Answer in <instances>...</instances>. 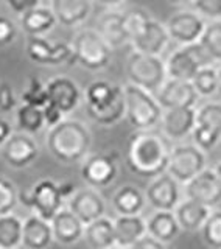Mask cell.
I'll use <instances>...</instances> for the list:
<instances>
[{"label": "cell", "mask_w": 221, "mask_h": 249, "mask_svg": "<svg viewBox=\"0 0 221 249\" xmlns=\"http://www.w3.org/2000/svg\"><path fill=\"white\" fill-rule=\"evenodd\" d=\"M19 202V193L16 185L3 176H0V216L13 213Z\"/></svg>", "instance_id": "74e56055"}, {"label": "cell", "mask_w": 221, "mask_h": 249, "mask_svg": "<svg viewBox=\"0 0 221 249\" xmlns=\"http://www.w3.org/2000/svg\"><path fill=\"white\" fill-rule=\"evenodd\" d=\"M215 173H217V176H218V179H220V182H221V162L217 165V168H215Z\"/></svg>", "instance_id": "f907efd6"}, {"label": "cell", "mask_w": 221, "mask_h": 249, "mask_svg": "<svg viewBox=\"0 0 221 249\" xmlns=\"http://www.w3.org/2000/svg\"><path fill=\"white\" fill-rule=\"evenodd\" d=\"M192 84L200 97H212L218 92V70L212 66H206L198 70L193 76Z\"/></svg>", "instance_id": "e575fe53"}, {"label": "cell", "mask_w": 221, "mask_h": 249, "mask_svg": "<svg viewBox=\"0 0 221 249\" xmlns=\"http://www.w3.org/2000/svg\"><path fill=\"white\" fill-rule=\"evenodd\" d=\"M42 112H44V122L49 128H55L56 124H59L64 120V114L56 106H53L50 103H47V106L42 107Z\"/></svg>", "instance_id": "ee69618b"}, {"label": "cell", "mask_w": 221, "mask_h": 249, "mask_svg": "<svg viewBox=\"0 0 221 249\" xmlns=\"http://www.w3.org/2000/svg\"><path fill=\"white\" fill-rule=\"evenodd\" d=\"M201 232L209 249H221V210H212Z\"/></svg>", "instance_id": "d590c367"}, {"label": "cell", "mask_w": 221, "mask_h": 249, "mask_svg": "<svg viewBox=\"0 0 221 249\" xmlns=\"http://www.w3.org/2000/svg\"><path fill=\"white\" fill-rule=\"evenodd\" d=\"M56 18L50 8L37 6L20 16V27L28 36H42L56 25Z\"/></svg>", "instance_id": "4dcf8cb0"}, {"label": "cell", "mask_w": 221, "mask_h": 249, "mask_svg": "<svg viewBox=\"0 0 221 249\" xmlns=\"http://www.w3.org/2000/svg\"><path fill=\"white\" fill-rule=\"evenodd\" d=\"M165 28L173 41L183 45H192L200 41L204 28H206V22L196 13L181 11L171 16L165 23Z\"/></svg>", "instance_id": "4fadbf2b"}, {"label": "cell", "mask_w": 221, "mask_h": 249, "mask_svg": "<svg viewBox=\"0 0 221 249\" xmlns=\"http://www.w3.org/2000/svg\"><path fill=\"white\" fill-rule=\"evenodd\" d=\"M212 212V209L206 207L201 202H196L193 199H183L175 209V216L179 223V228L188 231V232H195V231H201L204 223L207 221V218Z\"/></svg>", "instance_id": "4316f807"}, {"label": "cell", "mask_w": 221, "mask_h": 249, "mask_svg": "<svg viewBox=\"0 0 221 249\" xmlns=\"http://www.w3.org/2000/svg\"><path fill=\"white\" fill-rule=\"evenodd\" d=\"M162 134L170 142L183 140L192 134L196 126V107H178L167 109L161 119Z\"/></svg>", "instance_id": "ffe728a7"}, {"label": "cell", "mask_w": 221, "mask_h": 249, "mask_svg": "<svg viewBox=\"0 0 221 249\" xmlns=\"http://www.w3.org/2000/svg\"><path fill=\"white\" fill-rule=\"evenodd\" d=\"M50 10L61 25L76 27L91 16L92 0H52Z\"/></svg>", "instance_id": "603a6c76"}, {"label": "cell", "mask_w": 221, "mask_h": 249, "mask_svg": "<svg viewBox=\"0 0 221 249\" xmlns=\"http://www.w3.org/2000/svg\"><path fill=\"white\" fill-rule=\"evenodd\" d=\"M118 156L112 153L89 154L83 160L81 178L92 189H103L110 185L118 173Z\"/></svg>", "instance_id": "8fae6325"}, {"label": "cell", "mask_w": 221, "mask_h": 249, "mask_svg": "<svg viewBox=\"0 0 221 249\" xmlns=\"http://www.w3.org/2000/svg\"><path fill=\"white\" fill-rule=\"evenodd\" d=\"M16 37V27L11 19L0 16V47L11 44Z\"/></svg>", "instance_id": "b9f144b4"}, {"label": "cell", "mask_w": 221, "mask_h": 249, "mask_svg": "<svg viewBox=\"0 0 221 249\" xmlns=\"http://www.w3.org/2000/svg\"><path fill=\"white\" fill-rule=\"evenodd\" d=\"M128 249H167L165 248L164 243H161V241H157L154 240L153 237H149L148 233L144 237V238H140L139 241H136L131 248Z\"/></svg>", "instance_id": "f6af8a7d"}, {"label": "cell", "mask_w": 221, "mask_h": 249, "mask_svg": "<svg viewBox=\"0 0 221 249\" xmlns=\"http://www.w3.org/2000/svg\"><path fill=\"white\" fill-rule=\"evenodd\" d=\"M110 249H120V248H117V246H114V248H110Z\"/></svg>", "instance_id": "f5cc1de1"}, {"label": "cell", "mask_w": 221, "mask_h": 249, "mask_svg": "<svg viewBox=\"0 0 221 249\" xmlns=\"http://www.w3.org/2000/svg\"><path fill=\"white\" fill-rule=\"evenodd\" d=\"M185 198L201 202L214 210L221 202V182L215 170L206 168L185 184Z\"/></svg>", "instance_id": "5bb4252c"}, {"label": "cell", "mask_w": 221, "mask_h": 249, "mask_svg": "<svg viewBox=\"0 0 221 249\" xmlns=\"http://www.w3.org/2000/svg\"><path fill=\"white\" fill-rule=\"evenodd\" d=\"M126 75L129 84L137 86L149 93L159 92L167 81V69L161 56L132 52L126 62Z\"/></svg>", "instance_id": "5b68a950"}, {"label": "cell", "mask_w": 221, "mask_h": 249, "mask_svg": "<svg viewBox=\"0 0 221 249\" xmlns=\"http://www.w3.org/2000/svg\"><path fill=\"white\" fill-rule=\"evenodd\" d=\"M147 196L142 193L140 189L134 185H123L120 187L112 196V207L118 213V216H129V215H140L145 209Z\"/></svg>", "instance_id": "f1b7e54d"}, {"label": "cell", "mask_w": 221, "mask_h": 249, "mask_svg": "<svg viewBox=\"0 0 221 249\" xmlns=\"http://www.w3.org/2000/svg\"><path fill=\"white\" fill-rule=\"evenodd\" d=\"M27 53L31 61L42 66H59L72 61V45L52 44L42 36H30Z\"/></svg>", "instance_id": "2e32d148"}, {"label": "cell", "mask_w": 221, "mask_h": 249, "mask_svg": "<svg viewBox=\"0 0 221 249\" xmlns=\"http://www.w3.org/2000/svg\"><path fill=\"white\" fill-rule=\"evenodd\" d=\"M209 54L203 50V47L196 42L192 45H184L173 52L167 62H165V69H167L168 80H179V81H190L193 76L198 73V70L210 66Z\"/></svg>", "instance_id": "52a82bcc"}, {"label": "cell", "mask_w": 221, "mask_h": 249, "mask_svg": "<svg viewBox=\"0 0 221 249\" xmlns=\"http://www.w3.org/2000/svg\"><path fill=\"white\" fill-rule=\"evenodd\" d=\"M22 101L23 105L35 106V107H44L49 103V95H47V88L45 84L39 78H30L27 84V89L22 93Z\"/></svg>", "instance_id": "8d00e7d4"}, {"label": "cell", "mask_w": 221, "mask_h": 249, "mask_svg": "<svg viewBox=\"0 0 221 249\" xmlns=\"http://www.w3.org/2000/svg\"><path fill=\"white\" fill-rule=\"evenodd\" d=\"M59 192H61V196L62 198H72L75 195V185L74 184H61L59 185Z\"/></svg>", "instance_id": "7dc6e473"}, {"label": "cell", "mask_w": 221, "mask_h": 249, "mask_svg": "<svg viewBox=\"0 0 221 249\" xmlns=\"http://www.w3.org/2000/svg\"><path fill=\"white\" fill-rule=\"evenodd\" d=\"M207 168V159L204 151L195 145L173 146L167 173L179 184L190 182L201 171Z\"/></svg>", "instance_id": "ba28073f"}, {"label": "cell", "mask_w": 221, "mask_h": 249, "mask_svg": "<svg viewBox=\"0 0 221 249\" xmlns=\"http://www.w3.org/2000/svg\"><path fill=\"white\" fill-rule=\"evenodd\" d=\"M147 233V220L142 215L117 216L114 220L115 246L120 249L131 248Z\"/></svg>", "instance_id": "d4e9b609"}, {"label": "cell", "mask_w": 221, "mask_h": 249, "mask_svg": "<svg viewBox=\"0 0 221 249\" xmlns=\"http://www.w3.org/2000/svg\"><path fill=\"white\" fill-rule=\"evenodd\" d=\"M198 92L195 90L190 81L167 80L157 92V103L162 109H178V107H195L198 103Z\"/></svg>", "instance_id": "e0dca14e"}, {"label": "cell", "mask_w": 221, "mask_h": 249, "mask_svg": "<svg viewBox=\"0 0 221 249\" xmlns=\"http://www.w3.org/2000/svg\"><path fill=\"white\" fill-rule=\"evenodd\" d=\"M193 142L201 151L212 150L221 140V105L207 103L196 109V126Z\"/></svg>", "instance_id": "30bf717a"}, {"label": "cell", "mask_w": 221, "mask_h": 249, "mask_svg": "<svg viewBox=\"0 0 221 249\" xmlns=\"http://www.w3.org/2000/svg\"><path fill=\"white\" fill-rule=\"evenodd\" d=\"M149 20H151V18L144 10H132L125 14V28L126 33H128L129 42H132L134 39H137L144 33Z\"/></svg>", "instance_id": "f35d334b"}, {"label": "cell", "mask_w": 221, "mask_h": 249, "mask_svg": "<svg viewBox=\"0 0 221 249\" xmlns=\"http://www.w3.org/2000/svg\"><path fill=\"white\" fill-rule=\"evenodd\" d=\"M218 92L221 93V69H218Z\"/></svg>", "instance_id": "816d5d0a"}, {"label": "cell", "mask_w": 221, "mask_h": 249, "mask_svg": "<svg viewBox=\"0 0 221 249\" xmlns=\"http://www.w3.org/2000/svg\"><path fill=\"white\" fill-rule=\"evenodd\" d=\"M198 44L212 61H221V20H212L207 23Z\"/></svg>", "instance_id": "836d02e7"}, {"label": "cell", "mask_w": 221, "mask_h": 249, "mask_svg": "<svg viewBox=\"0 0 221 249\" xmlns=\"http://www.w3.org/2000/svg\"><path fill=\"white\" fill-rule=\"evenodd\" d=\"M52 231H53V238L58 243L70 246L76 245L78 241L84 238V229L86 226L83 221L74 215L69 209H62L56 213V216L50 221Z\"/></svg>", "instance_id": "44dd1931"}, {"label": "cell", "mask_w": 221, "mask_h": 249, "mask_svg": "<svg viewBox=\"0 0 221 249\" xmlns=\"http://www.w3.org/2000/svg\"><path fill=\"white\" fill-rule=\"evenodd\" d=\"M92 134L88 126L74 119H64L47 134V148L55 159L64 163L81 162L89 156Z\"/></svg>", "instance_id": "7a4b0ae2"}, {"label": "cell", "mask_w": 221, "mask_h": 249, "mask_svg": "<svg viewBox=\"0 0 221 249\" xmlns=\"http://www.w3.org/2000/svg\"><path fill=\"white\" fill-rule=\"evenodd\" d=\"M18 105V100L14 95V89L11 84L0 83V111L10 112Z\"/></svg>", "instance_id": "60d3db41"}, {"label": "cell", "mask_w": 221, "mask_h": 249, "mask_svg": "<svg viewBox=\"0 0 221 249\" xmlns=\"http://www.w3.org/2000/svg\"><path fill=\"white\" fill-rule=\"evenodd\" d=\"M123 95L126 106L125 117L136 131L153 129L161 123L164 111L153 93L128 83L123 88Z\"/></svg>", "instance_id": "277c9868"}, {"label": "cell", "mask_w": 221, "mask_h": 249, "mask_svg": "<svg viewBox=\"0 0 221 249\" xmlns=\"http://www.w3.org/2000/svg\"><path fill=\"white\" fill-rule=\"evenodd\" d=\"M110 56L112 49L97 33V30H81L74 37L72 61L78 62L81 67L88 70H101L109 64Z\"/></svg>", "instance_id": "8992f818"}, {"label": "cell", "mask_w": 221, "mask_h": 249, "mask_svg": "<svg viewBox=\"0 0 221 249\" xmlns=\"http://www.w3.org/2000/svg\"><path fill=\"white\" fill-rule=\"evenodd\" d=\"M173 145L162 132L148 129L136 131L129 137L126 165L134 175L154 179L167 173Z\"/></svg>", "instance_id": "6da1fadb"}, {"label": "cell", "mask_w": 221, "mask_h": 249, "mask_svg": "<svg viewBox=\"0 0 221 249\" xmlns=\"http://www.w3.org/2000/svg\"><path fill=\"white\" fill-rule=\"evenodd\" d=\"M23 220L10 213L0 216V249H18L22 245Z\"/></svg>", "instance_id": "1f68e13d"}, {"label": "cell", "mask_w": 221, "mask_h": 249, "mask_svg": "<svg viewBox=\"0 0 221 249\" xmlns=\"http://www.w3.org/2000/svg\"><path fill=\"white\" fill-rule=\"evenodd\" d=\"M86 112L89 119L101 126H112L125 117L123 88L109 81H93L84 92Z\"/></svg>", "instance_id": "3957f363"}, {"label": "cell", "mask_w": 221, "mask_h": 249, "mask_svg": "<svg viewBox=\"0 0 221 249\" xmlns=\"http://www.w3.org/2000/svg\"><path fill=\"white\" fill-rule=\"evenodd\" d=\"M84 240L91 249H110L115 246L114 221L108 216H101L98 220L86 224Z\"/></svg>", "instance_id": "f546056e"}, {"label": "cell", "mask_w": 221, "mask_h": 249, "mask_svg": "<svg viewBox=\"0 0 221 249\" xmlns=\"http://www.w3.org/2000/svg\"><path fill=\"white\" fill-rule=\"evenodd\" d=\"M13 136V131H11V124L8 123L5 119L0 117V148L5 145V142L8 139Z\"/></svg>", "instance_id": "bcb514c9"}, {"label": "cell", "mask_w": 221, "mask_h": 249, "mask_svg": "<svg viewBox=\"0 0 221 249\" xmlns=\"http://www.w3.org/2000/svg\"><path fill=\"white\" fill-rule=\"evenodd\" d=\"M168 42H170V36L165 25L151 19L148 22L144 33L137 39H134L131 44L134 47V52L161 56V53L165 50V47L168 45Z\"/></svg>", "instance_id": "cb8c5ba5"}, {"label": "cell", "mask_w": 221, "mask_h": 249, "mask_svg": "<svg viewBox=\"0 0 221 249\" xmlns=\"http://www.w3.org/2000/svg\"><path fill=\"white\" fill-rule=\"evenodd\" d=\"M16 120H18L19 129L25 132V134H36V132H39L45 126L42 109L28 105H22L18 109Z\"/></svg>", "instance_id": "d6a6232c"}, {"label": "cell", "mask_w": 221, "mask_h": 249, "mask_svg": "<svg viewBox=\"0 0 221 249\" xmlns=\"http://www.w3.org/2000/svg\"><path fill=\"white\" fill-rule=\"evenodd\" d=\"M195 10L210 20L221 19V0H193Z\"/></svg>", "instance_id": "ab89813d"}, {"label": "cell", "mask_w": 221, "mask_h": 249, "mask_svg": "<svg viewBox=\"0 0 221 249\" xmlns=\"http://www.w3.org/2000/svg\"><path fill=\"white\" fill-rule=\"evenodd\" d=\"M2 158L13 168H25L33 163L39 156V146L36 140L25 132L13 134L0 148Z\"/></svg>", "instance_id": "9a60e30c"}, {"label": "cell", "mask_w": 221, "mask_h": 249, "mask_svg": "<svg viewBox=\"0 0 221 249\" xmlns=\"http://www.w3.org/2000/svg\"><path fill=\"white\" fill-rule=\"evenodd\" d=\"M67 209L80 218L84 226L91 224L101 216H106V202L97 189H92V187L76 190L74 196L69 199Z\"/></svg>", "instance_id": "ac0fdd59"}, {"label": "cell", "mask_w": 221, "mask_h": 249, "mask_svg": "<svg viewBox=\"0 0 221 249\" xmlns=\"http://www.w3.org/2000/svg\"><path fill=\"white\" fill-rule=\"evenodd\" d=\"M55 241L50 221L37 215H30L23 220L22 246L25 249H49Z\"/></svg>", "instance_id": "7402d4cb"}, {"label": "cell", "mask_w": 221, "mask_h": 249, "mask_svg": "<svg viewBox=\"0 0 221 249\" xmlns=\"http://www.w3.org/2000/svg\"><path fill=\"white\" fill-rule=\"evenodd\" d=\"M147 232L149 237L167 245L175 240L179 232V223L175 216V212H165V210H156V212L147 220Z\"/></svg>", "instance_id": "83f0119b"}, {"label": "cell", "mask_w": 221, "mask_h": 249, "mask_svg": "<svg viewBox=\"0 0 221 249\" xmlns=\"http://www.w3.org/2000/svg\"><path fill=\"white\" fill-rule=\"evenodd\" d=\"M100 5H105V6H114V5H118L122 3L123 0H95Z\"/></svg>", "instance_id": "c3c4849f"}, {"label": "cell", "mask_w": 221, "mask_h": 249, "mask_svg": "<svg viewBox=\"0 0 221 249\" xmlns=\"http://www.w3.org/2000/svg\"><path fill=\"white\" fill-rule=\"evenodd\" d=\"M23 199V198H22ZM62 201L59 185L52 179H41L36 182L28 192L27 198L23 199L27 206L33 209L35 215L44 218L47 221H52L59 210H62Z\"/></svg>", "instance_id": "9c48e42d"}, {"label": "cell", "mask_w": 221, "mask_h": 249, "mask_svg": "<svg viewBox=\"0 0 221 249\" xmlns=\"http://www.w3.org/2000/svg\"><path fill=\"white\" fill-rule=\"evenodd\" d=\"M39 2L41 0H5L6 6L16 14H25L30 10H35V8L39 6Z\"/></svg>", "instance_id": "7bdbcfd3"}, {"label": "cell", "mask_w": 221, "mask_h": 249, "mask_svg": "<svg viewBox=\"0 0 221 249\" xmlns=\"http://www.w3.org/2000/svg\"><path fill=\"white\" fill-rule=\"evenodd\" d=\"M145 196L153 209L165 210V212H175V209L181 202L179 182L176 179H173L168 173H164L151 179Z\"/></svg>", "instance_id": "7c38bea8"}, {"label": "cell", "mask_w": 221, "mask_h": 249, "mask_svg": "<svg viewBox=\"0 0 221 249\" xmlns=\"http://www.w3.org/2000/svg\"><path fill=\"white\" fill-rule=\"evenodd\" d=\"M49 103L56 106L62 114H70L81 101V90L69 76H55L45 84Z\"/></svg>", "instance_id": "d6986e66"}, {"label": "cell", "mask_w": 221, "mask_h": 249, "mask_svg": "<svg viewBox=\"0 0 221 249\" xmlns=\"http://www.w3.org/2000/svg\"><path fill=\"white\" fill-rule=\"evenodd\" d=\"M170 3H173V5H183V3H193V0H168Z\"/></svg>", "instance_id": "681fc988"}, {"label": "cell", "mask_w": 221, "mask_h": 249, "mask_svg": "<svg viewBox=\"0 0 221 249\" xmlns=\"http://www.w3.org/2000/svg\"><path fill=\"white\" fill-rule=\"evenodd\" d=\"M97 33L105 39V42L110 49H118V47L129 42L128 33L125 28V14L117 11H108L98 19Z\"/></svg>", "instance_id": "484cf974"}]
</instances>
